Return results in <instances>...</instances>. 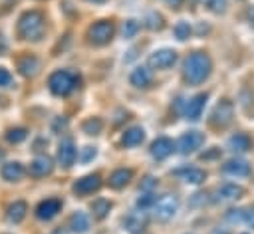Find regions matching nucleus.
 I'll use <instances>...</instances> for the list:
<instances>
[{
  "label": "nucleus",
  "mask_w": 254,
  "mask_h": 234,
  "mask_svg": "<svg viewBox=\"0 0 254 234\" xmlns=\"http://www.w3.org/2000/svg\"><path fill=\"white\" fill-rule=\"evenodd\" d=\"M204 143V135L198 131H189L179 139V149L181 153H192L196 149H200V145Z\"/></svg>",
  "instance_id": "obj_9"
},
{
  "label": "nucleus",
  "mask_w": 254,
  "mask_h": 234,
  "mask_svg": "<svg viewBox=\"0 0 254 234\" xmlns=\"http://www.w3.org/2000/svg\"><path fill=\"white\" fill-rule=\"evenodd\" d=\"M204 6H206L210 12H214V14H222V12L226 10L228 2H226V0H204Z\"/></svg>",
  "instance_id": "obj_30"
},
{
  "label": "nucleus",
  "mask_w": 254,
  "mask_h": 234,
  "mask_svg": "<svg viewBox=\"0 0 254 234\" xmlns=\"http://www.w3.org/2000/svg\"><path fill=\"white\" fill-rule=\"evenodd\" d=\"M155 200H157V196H153V194H143L139 200H137V206L143 210V208H151L153 204H155Z\"/></svg>",
  "instance_id": "obj_35"
},
{
  "label": "nucleus",
  "mask_w": 254,
  "mask_h": 234,
  "mask_svg": "<svg viewBox=\"0 0 254 234\" xmlns=\"http://www.w3.org/2000/svg\"><path fill=\"white\" fill-rule=\"evenodd\" d=\"M173 32H175V36H177L179 40H187L189 34H190V26H189V22H179V24L173 28Z\"/></svg>",
  "instance_id": "obj_31"
},
{
  "label": "nucleus",
  "mask_w": 254,
  "mask_h": 234,
  "mask_svg": "<svg viewBox=\"0 0 254 234\" xmlns=\"http://www.w3.org/2000/svg\"><path fill=\"white\" fill-rule=\"evenodd\" d=\"M177 61V52L175 50H159L155 54H151L149 58V65L153 69H167Z\"/></svg>",
  "instance_id": "obj_8"
},
{
  "label": "nucleus",
  "mask_w": 254,
  "mask_h": 234,
  "mask_svg": "<svg viewBox=\"0 0 254 234\" xmlns=\"http://www.w3.org/2000/svg\"><path fill=\"white\" fill-rule=\"evenodd\" d=\"M151 208H153V212H155V216H157L159 220H169V218L177 212V208H179V200H177L175 196L167 194V196L157 198L155 204H153Z\"/></svg>",
  "instance_id": "obj_5"
},
{
  "label": "nucleus",
  "mask_w": 254,
  "mask_h": 234,
  "mask_svg": "<svg viewBox=\"0 0 254 234\" xmlns=\"http://www.w3.org/2000/svg\"><path fill=\"white\" fill-rule=\"evenodd\" d=\"M101 127H103V123H101V119H97V117H91V119H87V121L83 123V131L89 133V135H97V133L101 131Z\"/></svg>",
  "instance_id": "obj_29"
},
{
  "label": "nucleus",
  "mask_w": 254,
  "mask_h": 234,
  "mask_svg": "<svg viewBox=\"0 0 254 234\" xmlns=\"http://www.w3.org/2000/svg\"><path fill=\"white\" fill-rule=\"evenodd\" d=\"M99 186H101L99 176H97V175H87V176L79 178V180L73 184V192H77V194H91V192L99 190Z\"/></svg>",
  "instance_id": "obj_12"
},
{
  "label": "nucleus",
  "mask_w": 254,
  "mask_h": 234,
  "mask_svg": "<svg viewBox=\"0 0 254 234\" xmlns=\"http://www.w3.org/2000/svg\"><path fill=\"white\" fill-rule=\"evenodd\" d=\"M10 83H12V73L0 67V87H10Z\"/></svg>",
  "instance_id": "obj_36"
},
{
  "label": "nucleus",
  "mask_w": 254,
  "mask_h": 234,
  "mask_svg": "<svg viewBox=\"0 0 254 234\" xmlns=\"http://www.w3.org/2000/svg\"><path fill=\"white\" fill-rule=\"evenodd\" d=\"M75 157H77V151H75L73 141L71 139H62V143L58 147V161H60V165L71 167L73 161H75Z\"/></svg>",
  "instance_id": "obj_10"
},
{
  "label": "nucleus",
  "mask_w": 254,
  "mask_h": 234,
  "mask_svg": "<svg viewBox=\"0 0 254 234\" xmlns=\"http://www.w3.org/2000/svg\"><path fill=\"white\" fill-rule=\"evenodd\" d=\"M210 69H212V61H210L208 54H204V52H192L185 59L183 75H185V79L189 83L198 85V83H202L210 75Z\"/></svg>",
  "instance_id": "obj_1"
},
{
  "label": "nucleus",
  "mask_w": 254,
  "mask_h": 234,
  "mask_svg": "<svg viewBox=\"0 0 254 234\" xmlns=\"http://www.w3.org/2000/svg\"><path fill=\"white\" fill-rule=\"evenodd\" d=\"M6 137H8L10 143H20V141L26 139V129H22V127H20V129H10Z\"/></svg>",
  "instance_id": "obj_33"
},
{
  "label": "nucleus",
  "mask_w": 254,
  "mask_h": 234,
  "mask_svg": "<svg viewBox=\"0 0 254 234\" xmlns=\"http://www.w3.org/2000/svg\"><path fill=\"white\" fill-rule=\"evenodd\" d=\"M109 210H111V202L105 200V198H97V200L91 202V212H93L95 218H105Z\"/></svg>",
  "instance_id": "obj_26"
},
{
  "label": "nucleus",
  "mask_w": 254,
  "mask_h": 234,
  "mask_svg": "<svg viewBox=\"0 0 254 234\" xmlns=\"http://www.w3.org/2000/svg\"><path fill=\"white\" fill-rule=\"evenodd\" d=\"M228 145H230V149H232V151L244 153V151H248V149L252 147V141H250V137H248V135H244V133H236L234 137H230Z\"/></svg>",
  "instance_id": "obj_23"
},
{
  "label": "nucleus",
  "mask_w": 254,
  "mask_h": 234,
  "mask_svg": "<svg viewBox=\"0 0 254 234\" xmlns=\"http://www.w3.org/2000/svg\"><path fill=\"white\" fill-rule=\"evenodd\" d=\"M218 194H220L222 198H240V196L244 194V188H242V186H236V184L226 182V184H222V186L218 188Z\"/></svg>",
  "instance_id": "obj_27"
},
{
  "label": "nucleus",
  "mask_w": 254,
  "mask_h": 234,
  "mask_svg": "<svg viewBox=\"0 0 254 234\" xmlns=\"http://www.w3.org/2000/svg\"><path fill=\"white\" fill-rule=\"evenodd\" d=\"M0 173L10 182H16V180H20L26 175V171H24V167L20 163H6V165H2V171Z\"/></svg>",
  "instance_id": "obj_18"
},
{
  "label": "nucleus",
  "mask_w": 254,
  "mask_h": 234,
  "mask_svg": "<svg viewBox=\"0 0 254 234\" xmlns=\"http://www.w3.org/2000/svg\"><path fill=\"white\" fill-rule=\"evenodd\" d=\"M222 171L228 173V175L246 176V175H250V165L246 161H242V159H230V161H226V165L222 167Z\"/></svg>",
  "instance_id": "obj_14"
},
{
  "label": "nucleus",
  "mask_w": 254,
  "mask_h": 234,
  "mask_svg": "<svg viewBox=\"0 0 254 234\" xmlns=\"http://www.w3.org/2000/svg\"><path fill=\"white\" fill-rule=\"evenodd\" d=\"M60 208H62V202H60L58 198H46V200H42V202L38 204L36 216H38L40 220H50L52 216H56V214L60 212Z\"/></svg>",
  "instance_id": "obj_11"
},
{
  "label": "nucleus",
  "mask_w": 254,
  "mask_h": 234,
  "mask_svg": "<svg viewBox=\"0 0 254 234\" xmlns=\"http://www.w3.org/2000/svg\"><path fill=\"white\" fill-rule=\"evenodd\" d=\"M69 224H71V230H75V232H85V230L89 228V216H87L85 212H75V214L71 216Z\"/></svg>",
  "instance_id": "obj_25"
},
{
  "label": "nucleus",
  "mask_w": 254,
  "mask_h": 234,
  "mask_svg": "<svg viewBox=\"0 0 254 234\" xmlns=\"http://www.w3.org/2000/svg\"><path fill=\"white\" fill-rule=\"evenodd\" d=\"M131 178H133V173H131L129 169H117V171H113L111 176H109V186H113V188H123V186L129 184Z\"/></svg>",
  "instance_id": "obj_19"
},
{
  "label": "nucleus",
  "mask_w": 254,
  "mask_h": 234,
  "mask_svg": "<svg viewBox=\"0 0 254 234\" xmlns=\"http://www.w3.org/2000/svg\"><path fill=\"white\" fill-rule=\"evenodd\" d=\"M89 2H105V0H89Z\"/></svg>",
  "instance_id": "obj_43"
},
{
  "label": "nucleus",
  "mask_w": 254,
  "mask_h": 234,
  "mask_svg": "<svg viewBox=\"0 0 254 234\" xmlns=\"http://www.w3.org/2000/svg\"><path fill=\"white\" fill-rule=\"evenodd\" d=\"M206 99H208L206 93H198V95L187 99L185 105H183V115H185L187 119H190V121L198 119L200 113H202V109H204V105H206Z\"/></svg>",
  "instance_id": "obj_6"
},
{
  "label": "nucleus",
  "mask_w": 254,
  "mask_h": 234,
  "mask_svg": "<svg viewBox=\"0 0 254 234\" xmlns=\"http://www.w3.org/2000/svg\"><path fill=\"white\" fill-rule=\"evenodd\" d=\"M173 149H175V145H173V141L167 139V137H159V139L151 145V153H153L155 159H165V157H169V155L173 153Z\"/></svg>",
  "instance_id": "obj_13"
},
{
  "label": "nucleus",
  "mask_w": 254,
  "mask_h": 234,
  "mask_svg": "<svg viewBox=\"0 0 254 234\" xmlns=\"http://www.w3.org/2000/svg\"><path fill=\"white\" fill-rule=\"evenodd\" d=\"M48 87L54 95L65 97V95H69L71 91H75L79 87V75L73 73V71H67V69L54 71L48 79Z\"/></svg>",
  "instance_id": "obj_2"
},
{
  "label": "nucleus",
  "mask_w": 254,
  "mask_h": 234,
  "mask_svg": "<svg viewBox=\"0 0 254 234\" xmlns=\"http://www.w3.org/2000/svg\"><path fill=\"white\" fill-rule=\"evenodd\" d=\"M137 30H139V22H135V20L123 22V38H133L137 34Z\"/></svg>",
  "instance_id": "obj_32"
},
{
  "label": "nucleus",
  "mask_w": 254,
  "mask_h": 234,
  "mask_svg": "<svg viewBox=\"0 0 254 234\" xmlns=\"http://www.w3.org/2000/svg\"><path fill=\"white\" fill-rule=\"evenodd\" d=\"M147 26L153 30H161L163 28V18L159 14H149L147 16Z\"/></svg>",
  "instance_id": "obj_34"
},
{
  "label": "nucleus",
  "mask_w": 254,
  "mask_h": 234,
  "mask_svg": "<svg viewBox=\"0 0 254 234\" xmlns=\"http://www.w3.org/2000/svg\"><path fill=\"white\" fill-rule=\"evenodd\" d=\"M232 117H234V107H232V103H230L228 99H222V101L214 107L210 123H212V125H218V127H226V125L232 121Z\"/></svg>",
  "instance_id": "obj_7"
},
{
  "label": "nucleus",
  "mask_w": 254,
  "mask_h": 234,
  "mask_svg": "<svg viewBox=\"0 0 254 234\" xmlns=\"http://www.w3.org/2000/svg\"><path fill=\"white\" fill-rule=\"evenodd\" d=\"M177 175H179L185 182H189V184H200V182L206 178V173H204V171H200V169H196V167L181 169Z\"/></svg>",
  "instance_id": "obj_15"
},
{
  "label": "nucleus",
  "mask_w": 254,
  "mask_h": 234,
  "mask_svg": "<svg viewBox=\"0 0 254 234\" xmlns=\"http://www.w3.org/2000/svg\"><path fill=\"white\" fill-rule=\"evenodd\" d=\"M242 220H244L248 226H252V228H254V206H250V208L242 210Z\"/></svg>",
  "instance_id": "obj_37"
},
{
  "label": "nucleus",
  "mask_w": 254,
  "mask_h": 234,
  "mask_svg": "<svg viewBox=\"0 0 254 234\" xmlns=\"http://www.w3.org/2000/svg\"><path fill=\"white\" fill-rule=\"evenodd\" d=\"M167 2H169V4H171V6H175V8H177V6H179V4H181V0H167Z\"/></svg>",
  "instance_id": "obj_41"
},
{
  "label": "nucleus",
  "mask_w": 254,
  "mask_h": 234,
  "mask_svg": "<svg viewBox=\"0 0 254 234\" xmlns=\"http://www.w3.org/2000/svg\"><path fill=\"white\" fill-rule=\"evenodd\" d=\"M113 32H115L113 24L107 22V20H101V22H97V24H93L89 28V40L95 46H103L113 38Z\"/></svg>",
  "instance_id": "obj_4"
},
{
  "label": "nucleus",
  "mask_w": 254,
  "mask_h": 234,
  "mask_svg": "<svg viewBox=\"0 0 254 234\" xmlns=\"http://www.w3.org/2000/svg\"><path fill=\"white\" fill-rule=\"evenodd\" d=\"M248 22H250V26L254 28V6L248 8Z\"/></svg>",
  "instance_id": "obj_40"
},
{
  "label": "nucleus",
  "mask_w": 254,
  "mask_h": 234,
  "mask_svg": "<svg viewBox=\"0 0 254 234\" xmlns=\"http://www.w3.org/2000/svg\"><path fill=\"white\" fill-rule=\"evenodd\" d=\"M153 81V75L147 67H137L133 73H131V83L135 87H149Z\"/></svg>",
  "instance_id": "obj_22"
},
{
  "label": "nucleus",
  "mask_w": 254,
  "mask_h": 234,
  "mask_svg": "<svg viewBox=\"0 0 254 234\" xmlns=\"http://www.w3.org/2000/svg\"><path fill=\"white\" fill-rule=\"evenodd\" d=\"M240 105L246 113H252L254 111V95H252V89H242L240 91Z\"/></svg>",
  "instance_id": "obj_28"
},
{
  "label": "nucleus",
  "mask_w": 254,
  "mask_h": 234,
  "mask_svg": "<svg viewBox=\"0 0 254 234\" xmlns=\"http://www.w3.org/2000/svg\"><path fill=\"white\" fill-rule=\"evenodd\" d=\"M38 67H40V61H38L34 56H24V58L18 59V69H20V73L26 75V77L34 75V73L38 71Z\"/></svg>",
  "instance_id": "obj_21"
},
{
  "label": "nucleus",
  "mask_w": 254,
  "mask_h": 234,
  "mask_svg": "<svg viewBox=\"0 0 254 234\" xmlns=\"http://www.w3.org/2000/svg\"><path fill=\"white\" fill-rule=\"evenodd\" d=\"M26 212H28V204H26L24 200H16V202L10 204V208H8V218H10L12 222H20V220L26 216Z\"/></svg>",
  "instance_id": "obj_24"
},
{
  "label": "nucleus",
  "mask_w": 254,
  "mask_h": 234,
  "mask_svg": "<svg viewBox=\"0 0 254 234\" xmlns=\"http://www.w3.org/2000/svg\"><path fill=\"white\" fill-rule=\"evenodd\" d=\"M123 224H125V228H127L129 232L139 234V232H143L147 220H145V216H143L141 212H133V214H129V216L123 220Z\"/></svg>",
  "instance_id": "obj_20"
},
{
  "label": "nucleus",
  "mask_w": 254,
  "mask_h": 234,
  "mask_svg": "<svg viewBox=\"0 0 254 234\" xmlns=\"http://www.w3.org/2000/svg\"><path fill=\"white\" fill-rule=\"evenodd\" d=\"M44 30H46V22H44L42 12L38 10L26 12L18 22V34L24 40H40L44 36Z\"/></svg>",
  "instance_id": "obj_3"
},
{
  "label": "nucleus",
  "mask_w": 254,
  "mask_h": 234,
  "mask_svg": "<svg viewBox=\"0 0 254 234\" xmlns=\"http://www.w3.org/2000/svg\"><path fill=\"white\" fill-rule=\"evenodd\" d=\"M52 171V161L48 157H38L30 163V175L32 176H46Z\"/></svg>",
  "instance_id": "obj_17"
},
{
  "label": "nucleus",
  "mask_w": 254,
  "mask_h": 234,
  "mask_svg": "<svg viewBox=\"0 0 254 234\" xmlns=\"http://www.w3.org/2000/svg\"><path fill=\"white\" fill-rule=\"evenodd\" d=\"M143 139H145V131H143L141 127H131V129H127V131L123 133L121 143H123L125 147H137V145L143 143Z\"/></svg>",
  "instance_id": "obj_16"
},
{
  "label": "nucleus",
  "mask_w": 254,
  "mask_h": 234,
  "mask_svg": "<svg viewBox=\"0 0 254 234\" xmlns=\"http://www.w3.org/2000/svg\"><path fill=\"white\" fill-rule=\"evenodd\" d=\"M91 157H95V149L93 147H85L81 153V161H89Z\"/></svg>",
  "instance_id": "obj_38"
},
{
  "label": "nucleus",
  "mask_w": 254,
  "mask_h": 234,
  "mask_svg": "<svg viewBox=\"0 0 254 234\" xmlns=\"http://www.w3.org/2000/svg\"><path fill=\"white\" fill-rule=\"evenodd\" d=\"M52 234H67V232H65V230H64V228H56V230H54V232H52Z\"/></svg>",
  "instance_id": "obj_42"
},
{
  "label": "nucleus",
  "mask_w": 254,
  "mask_h": 234,
  "mask_svg": "<svg viewBox=\"0 0 254 234\" xmlns=\"http://www.w3.org/2000/svg\"><path fill=\"white\" fill-rule=\"evenodd\" d=\"M226 218L232 220V222H234V220H242V210H234V208H232V210H228Z\"/></svg>",
  "instance_id": "obj_39"
}]
</instances>
